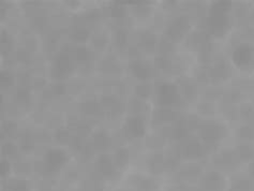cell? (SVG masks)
Returning a JSON list of instances; mask_svg holds the SVG:
<instances>
[{
  "mask_svg": "<svg viewBox=\"0 0 254 191\" xmlns=\"http://www.w3.org/2000/svg\"><path fill=\"white\" fill-rule=\"evenodd\" d=\"M227 135V128L223 123L216 121L204 122L198 127V139L205 146H215L222 142Z\"/></svg>",
  "mask_w": 254,
  "mask_h": 191,
  "instance_id": "cell-1",
  "label": "cell"
},
{
  "mask_svg": "<svg viewBox=\"0 0 254 191\" xmlns=\"http://www.w3.org/2000/svg\"><path fill=\"white\" fill-rule=\"evenodd\" d=\"M155 93L157 107L160 108L174 109L183 100L178 85L173 82L159 83L155 88Z\"/></svg>",
  "mask_w": 254,
  "mask_h": 191,
  "instance_id": "cell-2",
  "label": "cell"
},
{
  "mask_svg": "<svg viewBox=\"0 0 254 191\" xmlns=\"http://www.w3.org/2000/svg\"><path fill=\"white\" fill-rule=\"evenodd\" d=\"M231 62L239 70H247L254 64V44L240 42L234 48L231 54Z\"/></svg>",
  "mask_w": 254,
  "mask_h": 191,
  "instance_id": "cell-3",
  "label": "cell"
},
{
  "mask_svg": "<svg viewBox=\"0 0 254 191\" xmlns=\"http://www.w3.org/2000/svg\"><path fill=\"white\" fill-rule=\"evenodd\" d=\"M191 28L190 18L187 15H178L174 17L165 28V37L170 41H180L188 34Z\"/></svg>",
  "mask_w": 254,
  "mask_h": 191,
  "instance_id": "cell-4",
  "label": "cell"
},
{
  "mask_svg": "<svg viewBox=\"0 0 254 191\" xmlns=\"http://www.w3.org/2000/svg\"><path fill=\"white\" fill-rule=\"evenodd\" d=\"M68 161V155L62 148H51L43 156V169L48 174L56 173Z\"/></svg>",
  "mask_w": 254,
  "mask_h": 191,
  "instance_id": "cell-5",
  "label": "cell"
},
{
  "mask_svg": "<svg viewBox=\"0 0 254 191\" xmlns=\"http://www.w3.org/2000/svg\"><path fill=\"white\" fill-rule=\"evenodd\" d=\"M200 188L203 191H226L227 182L219 170H210L200 177Z\"/></svg>",
  "mask_w": 254,
  "mask_h": 191,
  "instance_id": "cell-6",
  "label": "cell"
},
{
  "mask_svg": "<svg viewBox=\"0 0 254 191\" xmlns=\"http://www.w3.org/2000/svg\"><path fill=\"white\" fill-rule=\"evenodd\" d=\"M230 27V15H208L206 18V29L210 37L222 38L227 34Z\"/></svg>",
  "mask_w": 254,
  "mask_h": 191,
  "instance_id": "cell-7",
  "label": "cell"
},
{
  "mask_svg": "<svg viewBox=\"0 0 254 191\" xmlns=\"http://www.w3.org/2000/svg\"><path fill=\"white\" fill-rule=\"evenodd\" d=\"M73 69V64L70 56L66 53H59L52 62L51 75L54 80L60 82L68 76Z\"/></svg>",
  "mask_w": 254,
  "mask_h": 191,
  "instance_id": "cell-8",
  "label": "cell"
},
{
  "mask_svg": "<svg viewBox=\"0 0 254 191\" xmlns=\"http://www.w3.org/2000/svg\"><path fill=\"white\" fill-rule=\"evenodd\" d=\"M206 154L207 147L199 139L187 140L183 145V148L180 149V157L189 162H194L202 159Z\"/></svg>",
  "mask_w": 254,
  "mask_h": 191,
  "instance_id": "cell-9",
  "label": "cell"
},
{
  "mask_svg": "<svg viewBox=\"0 0 254 191\" xmlns=\"http://www.w3.org/2000/svg\"><path fill=\"white\" fill-rule=\"evenodd\" d=\"M125 130L132 139H143L146 134V121L141 115H131L126 121Z\"/></svg>",
  "mask_w": 254,
  "mask_h": 191,
  "instance_id": "cell-10",
  "label": "cell"
},
{
  "mask_svg": "<svg viewBox=\"0 0 254 191\" xmlns=\"http://www.w3.org/2000/svg\"><path fill=\"white\" fill-rule=\"evenodd\" d=\"M207 72L208 80L212 82H221L225 81L231 75L230 64H227L225 59H220V61L213 63Z\"/></svg>",
  "mask_w": 254,
  "mask_h": 191,
  "instance_id": "cell-11",
  "label": "cell"
},
{
  "mask_svg": "<svg viewBox=\"0 0 254 191\" xmlns=\"http://www.w3.org/2000/svg\"><path fill=\"white\" fill-rule=\"evenodd\" d=\"M129 70L133 77H135L141 83H147L151 77L149 67L142 59H132L129 63Z\"/></svg>",
  "mask_w": 254,
  "mask_h": 191,
  "instance_id": "cell-12",
  "label": "cell"
},
{
  "mask_svg": "<svg viewBox=\"0 0 254 191\" xmlns=\"http://www.w3.org/2000/svg\"><path fill=\"white\" fill-rule=\"evenodd\" d=\"M213 163L220 169H233L238 167V160L233 149H222L213 156Z\"/></svg>",
  "mask_w": 254,
  "mask_h": 191,
  "instance_id": "cell-13",
  "label": "cell"
},
{
  "mask_svg": "<svg viewBox=\"0 0 254 191\" xmlns=\"http://www.w3.org/2000/svg\"><path fill=\"white\" fill-rule=\"evenodd\" d=\"M239 164H249L254 160V144L238 142L233 148Z\"/></svg>",
  "mask_w": 254,
  "mask_h": 191,
  "instance_id": "cell-14",
  "label": "cell"
},
{
  "mask_svg": "<svg viewBox=\"0 0 254 191\" xmlns=\"http://www.w3.org/2000/svg\"><path fill=\"white\" fill-rule=\"evenodd\" d=\"M95 168L98 174H100L106 179H110L114 174H115V166H114V161L111 159L108 155H101L97 158Z\"/></svg>",
  "mask_w": 254,
  "mask_h": 191,
  "instance_id": "cell-15",
  "label": "cell"
},
{
  "mask_svg": "<svg viewBox=\"0 0 254 191\" xmlns=\"http://www.w3.org/2000/svg\"><path fill=\"white\" fill-rule=\"evenodd\" d=\"M153 120L158 124L174 123L178 120V113L172 108L157 107L155 112H153Z\"/></svg>",
  "mask_w": 254,
  "mask_h": 191,
  "instance_id": "cell-16",
  "label": "cell"
},
{
  "mask_svg": "<svg viewBox=\"0 0 254 191\" xmlns=\"http://www.w3.org/2000/svg\"><path fill=\"white\" fill-rule=\"evenodd\" d=\"M165 160L166 158L163 155V153L157 151V153H153L149 157L148 161H147V167H148L152 174L159 175L165 171Z\"/></svg>",
  "mask_w": 254,
  "mask_h": 191,
  "instance_id": "cell-17",
  "label": "cell"
},
{
  "mask_svg": "<svg viewBox=\"0 0 254 191\" xmlns=\"http://www.w3.org/2000/svg\"><path fill=\"white\" fill-rule=\"evenodd\" d=\"M160 40L158 36L152 31H144L139 38V45L147 53H153L159 47Z\"/></svg>",
  "mask_w": 254,
  "mask_h": 191,
  "instance_id": "cell-18",
  "label": "cell"
},
{
  "mask_svg": "<svg viewBox=\"0 0 254 191\" xmlns=\"http://www.w3.org/2000/svg\"><path fill=\"white\" fill-rule=\"evenodd\" d=\"M236 136L240 143L254 144V126L249 123H243L239 125L236 130Z\"/></svg>",
  "mask_w": 254,
  "mask_h": 191,
  "instance_id": "cell-19",
  "label": "cell"
},
{
  "mask_svg": "<svg viewBox=\"0 0 254 191\" xmlns=\"http://www.w3.org/2000/svg\"><path fill=\"white\" fill-rule=\"evenodd\" d=\"M92 145L98 150H105L112 146V137L104 130H99L92 135Z\"/></svg>",
  "mask_w": 254,
  "mask_h": 191,
  "instance_id": "cell-20",
  "label": "cell"
},
{
  "mask_svg": "<svg viewBox=\"0 0 254 191\" xmlns=\"http://www.w3.org/2000/svg\"><path fill=\"white\" fill-rule=\"evenodd\" d=\"M179 175L180 177H183L184 180H187V181L194 180V179H198V177H202L203 170L198 166V164L190 162L182 167V169L179 171Z\"/></svg>",
  "mask_w": 254,
  "mask_h": 191,
  "instance_id": "cell-21",
  "label": "cell"
},
{
  "mask_svg": "<svg viewBox=\"0 0 254 191\" xmlns=\"http://www.w3.org/2000/svg\"><path fill=\"white\" fill-rule=\"evenodd\" d=\"M180 95L182 98L185 99L187 101H191L196 97L197 94V87L195 82L190 81V80H183L180 85H178Z\"/></svg>",
  "mask_w": 254,
  "mask_h": 191,
  "instance_id": "cell-22",
  "label": "cell"
},
{
  "mask_svg": "<svg viewBox=\"0 0 254 191\" xmlns=\"http://www.w3.org/2000/svg\"><path fill=\"white\" fill-rule=\"evenodd\" d=\"M114 166L118 170H124L129 166L130 162V151L127 147L118 148L114 154Z\"/></svg>",
  "mask_w": 254,
  "mask_h": 191,
  "instance_id": "cell-23",
  "label": "cell"
},
{
  "mask_svg": "<svg viewBox=\"0 0 254 191\" xmlns=\"http://www.w3.org/2000/svg\"><path fill=\"white\" fill-rule=\"evenodd\" d=\"M233 9L231 1H216L210 5L209 15H230Z\"/></svg>",
  "mask_w": 254,
  "mask_h": 191,
  "instance_id": "cell-24",
  "label": "cell"
},
{
  "mask_svg": "<svg viewBox=\"0 0 254 191\" xmlns=\"http://www.w3.org/2000/svg\"><path fill=\"white\" fill-rule=\"evenodd\" d=\"M152 91L153 88L148 83L138 84L134 87V89H133V93H134L135 97L139 99V100H147V99H149L152 95Z\"/></svg>",
  "mask_w": 254,
  "mask_h": 191,
  "instance_id": "cell-25",
  "label": "cell"
},
{
  "mask_svg": "<svg viewBox=\"0 0 254 191\" xmlns=\"http://www.w3.org/2000/svg\"><path fill=\"white\" fill-rule=\"evenodd\" d=\"M81 110L85 115L96 116L101 112V105H100V102L95 100H87L81 104Z\"/></svg>",
  "mask_w": 254,
  "mask_h": 191,
  "instance_id": "cell-26",
  "label": "cell"
},
{
  "mask_svg": "<svg viewBox=\"0 0 254 191\" xmlns=\"http://www.w3.org/2000/svg\"><path fill=\"white\" fill-rule=\"evenodd\" d=\"M229 191H253V182L246 177L238 179L232 183L231 187H229Z\"/></svg>",
  "mask_w": 254,
  "mask_h": 191,
  "instance_id": "cell-27",
  "label": "cell"
},
{
  "mask_svg": "<svg viewBox=\"0 0 254 191\" xmlns=\"http://www.w3.org/2000/svg\"><path fill=\"white\" fill-rule=\"evenodd\" d=\"M153 64H155V67L157 70H161L164 72L170 71L173 67L172 61L165 54L157 55L155 57V61H153Z\"/></svg>",
  "mask_w": 254,
  "mask_h": 191,
  "instance_id": "cell-28",
  "label": "cell"
},
{
  "mask_svg": "<svg viewBox=\"0 0 254 191\" xmlns=\"http://www.w3.org/2000/svg\"><path fill=\"white\" fill-rule=\"evenodd\" d=\"M237 111H238V115L244 120V123H249V121L254 117V109L252 107V103H248V102L240 103Z\"/></svg>",
  "mask_w": 254,
  "mask_h": 191,
  "instance_id": "cell-29",
  "label": "cell"
},
{
  "mask_svg": "<svg viewBox=\"0 0 254 191\" xmlns=\"http://www.w3.org/2000/svg\"><path fill=\"white\" fill-rule=\"evenodd\" d=\"M136 186L141 191H156L158 189V183L152 177H144L142 176L138 181Z\"/></svg>",
  "mask_w": 254,
  "mask_h": 191,
  "instance_id": "cell-30",
  "label": "cell"
},
{
  "mask_svg": "<svg viewBox=\"0 0 254 191\" xmlns=\"http://www.w3.org/2000/svg\"><path fill=\"white\" fill-rule=\"evenodd\" d=\"M189 134V131L187 129L184 125H178V126L174 127L172 129V132H171V139L173 141H176V142H180V141H184L186 140L187 137H188Z\"/></svg>",
  "mask_w": 254,
  "mask_h": 191,
  "instance_id": "cell-31",
  "label": "cell"
},
{
  "mask_svg": "<svg viewBox=\"0 0 254 191\" xmlns=\"http://www.w3.org/2000/svg\"><path fill=\"white\" fill-rule=\"evenodd\" d=\"M89 36H90L89 30L87 28H83V27L76 28L70 34V38L72 39L73 41H75L76 43L85 42L87 39L89 38Z\"/></svg>",
  "mask_w": 254,
  "mask_h": 191,
  "instance_id": "cell-32",
  "label": "cell"
},
{
  "mask_svg": "<svg viewBox=\"0 0 254 191\" xmlns=\"http://www.w3.org/2000/svg\"><path fill=\"white\" fill-rule=\"evenodd\" d=\"M6 189L9 191H29L27 182L21 179L11 180L6 185Z\"/></svg>",
  "mask_w": 254,
  "mask_h": 191,
  "instance_id": "cell-33",
  "label": "cell"
},
{
  "mask_svg": "<svg viewBox=\"0 0 254 191\" xmlns=\"http://www.w3.org/2000/svg\"><path fill=\"white\" fill-rule=\"evenodd\" d=\"M114 43L118 49H124L128 43V32L124 29H117L114 35Z\"/></svg>",
  "mask_w": 254,
  "mask_h": 191,
  "instance_id": "cell-34",
  "label": "cell"
},
{
  "mask_svg": "<svg viewBox=\"0 0 254 191\" xmlns=\"http://www.w3.org/2000/svg\"><path fill=\"white\" fill-rule=\"evenodd\" d=\"M100 105L103 108L112 110H115L116 108L122 107L118 101V99L114 96H102L101 99H100Z\"/></svg>",
  "mask_w": 254,
  "mask_h": 191,
  "instance_id": "cell-35",
  "label": "cell"
},
{
  "mask_svg": "<svg viewBox=\"0 0 254 191\" xmlns=\"http://www.w3.org/2000/svg\"><path fill=\"white\" fill-rule=\"evenodd\" d=\"M197 112L199 115L213 116L216 113V108L211 102H203L197 105Z\"/></svg>",
  "mask_w": 254,
  "mask_h": 191,
  "instance_id": "cell-36",
  "label": "cell"
},
{
  "mask_svg": "<svg viewBox=\"0 0 254 191\" xmlns=\"http://www.w3.org/2000/svg\"><path fill=\"white\" fill-rule=\"evenodd\" d=\"M54 139L59 144H66L71 142V135L68 130L64 128H60L55 131Z\"/></svg>",
  "mask_w": 254,
  "mask_h": 191,
  "instance_id": "cell-37",
  "label": "cell"
},
{
  "mask_svg": "<svg viewBox=\"0 0 254 191\" xmlns=\"http://www.w3.org/2000/svg\"><path fill=\"white\" fill-rule=\"evenodd\" d=\"M74 54H75V59L79 63H86L90 59V52L86 47H83V45L77 47L75 49Z\"/></svg>",
  "mask_w": 254,
  "mask_h": 191,
  "instance_id": "cell-38",
  "label": "cell"
},
{
  "mask_svg": "<svg viewBox=\"0 0 254 191\" xmlns=\"http://www.w3.org/2000/svg\"><path fill=\"white\" fill-rule=\"evenodd\" d=\"M14 84V77L10 73L9 71H2L1 72V87L4 89H8L13 86Z\"/></svg>",
  "mask_w": 254,
  "mask_h": 191,
  "instance_id": "cell-39",
  "label": "cell"
},
{
  "mask_svg": "<svg viewBox=\"0 0 254 191\" xmlns=\"http://www.w3.org/2000/svg\"><path fill=\"white\" fill-rule=\"evenodd\" d=\"M1 153L5 157H13L17 153V147L12 142H5L1 146Z\"/></svg>",
  "mask_w": 254,
  "mask_h": 191,
  "instance_id": "cell-40",
  "label": "cell"
},
{
  "mask_svg": "<svg viewBox=\"0 0 254 191\" xmlns=\"http://www.w3.org/2000/svg\"><path fill=\"white\" fill-rule=\"evenodd\" d=\"M15 97H16V100L19 101L21 103L24 104H27L30 100V95H29V91L26 89L25 87H21L16 90L15 93Z\"/></svg>",
  "mask_w": 254,
  "mask_h": 191,
  "instance_id": "cell-41",
  "label": "cell"
},
{
  "mask_svg": "<svg viewBox=\"0 0 254 191\" xmlns=\"http://www.w3.org/2000/svg\"><path fill=\"white\" fill-rule=\"evenodd\" d=\"M111 15L115 18H123L126 16V10L120 3H114L111 9Z\"/></svg>",
  "mask_w": 254,
  "mask_h": 191,
  "instance_id": "cell-42",
  "label": "cell"
},
{
  "mask_svg": "<svg viewBox=\"0 0 254 191\" xmlns=\"http://www.w3.org/2000/svg\"><path fill=\"white\" fill-rule=\"evenodd\" d=\"M92 43L95 48L102 50L106 47V44H108V39H106V37L103 35H96L92 39Z\"/></svg>",
  "mask_w": 254,
  "mask_h": 191,
  "instance_id": "cell-43",
  "label": "cell"
},
{
  "mask_svg": "<svg viewBox=\"0 0 254 191\" xmlns=\"http://www.w3.org/2000/svg\"><path fill=\"white\" fill-rule=\"evenodd\" d=\"M52 91L53 94L58 97L64 96L66 93V87L65 85L63 82H56L54 85L52 86Z\"/></svg>",
  "mask_w": 254,
  "mask_h": 191,
  "instance_id": "cell-44",
  "label": "cell"
},
{
  "mask_svg": "<svg viewBox=\"0 0 254 191\" xmlns=\"http://www.w3.org/2000/svg\"><path fill=\"white\" fill-rule=\"evenodd\" d=\"M16 124L14 122H11V121H6L3 123L2 125V130H3V133H5L6 135L11 136L12 134H14V132L16 131Z\"/></svg>",
  "mask_w": 254,
  "mask_h": 191,
  "instance_id": "cell-45",
  "label": "cell"
},
{
  "mask_svg": "<svg viewBox=\"0 0 254 191\" xmlns=\"http://www.w3.org/2000/svg\"><path fill=\"white\" fill-rule=\"evenodd\" d=\"M16 58L19 63L27 64L28 62H30V54H29V52H27L26 50L19 49L16 52Z\"/></svg>",
  "mask_w": 254,
  "mask_h": 191,
  "instance_id": "cell-46",
  "label": "cell"
},
{
  "mask_svg": "<svg viewBox=\"0 0 254 191\" xmlns=\"http://www.w3.org/2000/svg\"><path fill=\"white\" fill-rule=\"evenodd\" d=\"M1 48L2 51L5 48V52H8L12 49V39L11 37L6 34V31L2 32V37H1Z\"/></svg>",
  "mask_w": 254,
  "mask_h": 191,
  "instance_id": "cell-47",
  "label": "cell"
},
{
  "mask_svg": "<svg viewBox=\"0 0 254 191\" xmlns=\"http://www.w3.org/2000/svg\"><path fill=\"white\" fill-rule=\"evenodd\" d=\"M33 148V144L31 141V137L28 133H26L22 139V149L25 151H30Z\"/></svg>",
  "mask_w": 254,
  "mask_h": 191,
  "instance_id": "cell-48",
  "label": "cell"
},
{
  "mask_svg": "<svg viewBox=\"0 0 254 191\" xmlns=\"http://www.w3.org/2000/svg\"><path fill=\"white\" fill-rule=\"evenodd\" d=\"M1 176L2 177H4V176H6V175H9V173H10V170H11V164H10V162L8 161V160H2L1 161Z\"/></svg>",
  "mask_w": 254,
  "mask_h": 191,
  "instance_id": "cell-49",
  "label": "cell"
},
{
  "mask_svg": "<svg viewBox=\"0 0 254 191\" xmlns=\"http://www.w3.org/2000/svg\"><path fill=\"white\" fill-rule=\"evenodd\" d=\"M99 18V13L97 11H91V12H88L86 14V19L87 21H97V19Z\"/></svg>",
  "mask_w": 254,
  "mask_h": 191,
  "instance_id": "cell-50",
  "label": "cell"
},
{
  "mask_svg": "<svg viewBox=\"0 0 254 191\" xmlns=\"http://www.w3.org/2000/svg\"><path fill=\"white\" fill-rule=\"evenodd\" d=\"M116 68H117V65L113 62H104V69L105 70L112 71V70H116Z\"/></svg>",
  "mask_w": 254,
  "mask_h": 191,
  "instance_id": "cell-51",
  "label": "cell"
},
{
  "mask_svg": "<svg viewBox=\"0 0 254 191\" xmlns=\"http://www.w3.org/2000/svg\"><path fill=\"white\" fill-rule=\"evenodd\" d=\"M249 172H250V174H251V176L252 177H254V160L249 164Z\"/></svg>",
  "mask_w": 254,
  "mask_h": 191,
  "instance_id": "cell-52",
  "label": "cell"
},
{
  "mask_svg": "<svg viewBox=\"0 0 254 191\" xmlns=\"http://www.w3.org/2000/svg\"><path fill=\"white\" fill-rule=\"evenodd\" d=\"M252 107H253V109H254V99H253V101H252Z\"/></svg>",
  "mask_w": 254,
  "mask_h": 191,
  "instance_id": "cell-53",
  "label": "cell"
},
{
  "mask_svg": "<svg viewBox=\"0 0 254 191\" xmlns=\"http://www.w3.org/2000/svg\"><path fill=\"white\" fill-rule=\"evenodd\" d=\"M116 191H127V190H116Z\"/></svg>",
  "mask_w": 254,
  "mask_h": 191,
  "instance_id": "cell-54",
  "label": "cell"
}]
</instances>
